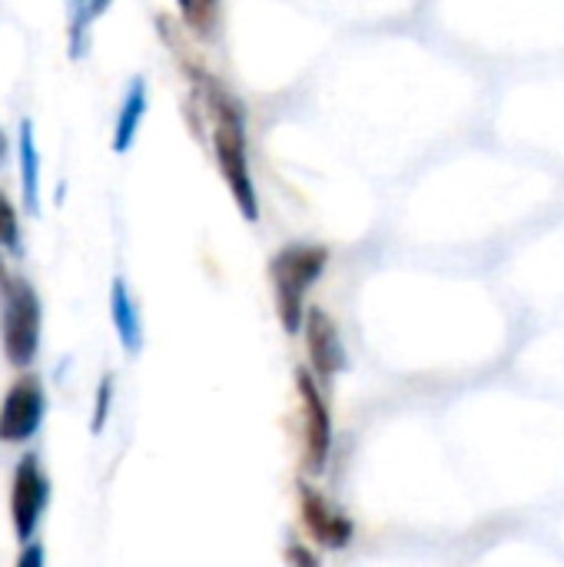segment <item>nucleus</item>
I'll return each mask as SVG.
<instances>
[{
	"instance_id": "20e7f679",
	"label": "nucleus",
	"mask_w": 564,
	"mask_h": 567,
	"mask_svg": "<svg viewBox=\"0 0 564 567\" xmlns=\"http://www.w3.org/2000/svg\"><path fill=\"white\" fill-rule=\"evenodd\" d=\"M296 395L302 405V465L309 475H322L332 455V415L316 372H296Z\"/></svg>"
},
{
	"instance_id": "423d86ee",
	"label": "nucleus",
	"mask_w": 564,
	"mask_h": 567,
	"mask_svg": "<svg viewBox=\"0 0 564 567\" xmlns=\"http://www.w3.org/2000/svg\"><path fill=\"white\" fill-rule=\"evenodd\" d=\"M296 495H299V515H302V525L309 532V538L329 551H339L352 542L356 528L349 522V515L329 502L319 488H312L309 482H299L296 485Z\"/></svg>"
},
{
	"instance_id": "0eeeda50",
	"label": "nucleus",
	"mask_w": 564,
	"mask_h": 567,
	"mask_svg": "<svg viewBox=\"0 0 564 567\" xmlns=\"http://www.w3.org/2000/svg\"><path fill=\"white\" fill-rule=\"evenodd\" d=\"M47 415V395L37 379H20L0 405V442H30Z\"/></svg>"
},
{
	"instance_id": "f257e3e1",
	"label": "nucleus",
	"mask_w": 564,
	"mask_h": 567,
	"mask_svg": "<svg viewBox=\"0 0 564 567\" xmlns=\"http://www.w3.org/2000/svg\"><path fill=\"white\" fill-rule=\"evenodd\" d=\"M206 106L213 120V156L219 163V173L226 179V189L243 213L246 223L259 219V193L249 173V156H246V113L229 96L219 83L206 80Z\"/></svg>"
},
{
	"instance_id": "f8f14e48",
	"label": "nucleus",
	"mask_w": 564,
	"mask_h": 567,
	"mask_svg": "<svg viewBox=\"0 0 564 567\" xmlns=\"http://www.w3.org/2000/svg\"><path fill=\"white\" fill-rule=\"evenodd\" d=\"M93 7L90 0H73V10H70V56L80 60L86 53V33H90V20H93Z\"/></svg>"
},
{
	"instance_id": "f3484780",
	"label": "nucleus",
	"mask_w": 564,
	"mask_h": 567,
	"mask_svg": "<svg viewBox=\"0 0 564 567\" xmlns=\"http://www.w3.org/2000/svg\"><path fill=\"white\" fill-rule=\"evenodd\" d=\"M286 561H296V565H306V567H316V558L306 551V548H299V545H289V551H286Z\"/></svg>"
},
{
	"instance_id": "f03ea898",
	"label": "nucleus",
	"mask_w": 564,
	"mask_h": 567,
	"mask_svg": "<svg viewBox=\"0 0 564 567\" xmlns=\"http://www.w3.org/2000/svg\"><path fill=\"white\" fill-rule=\"evenodd\" d=\"M329 266V249L316 243L283 246L269 262V282L276 299V316L286 336H296L306 322V296L322 279Z\"/></svg>"
},
{
	"instance_id": "4468645a",
	"label": "nucleus",
	"mask_w": 564,
	"mask_h": 567,
	"mask_svg": "<svg viewBox=\"0 0 564 567\" xmlns=\"http://www.w3.org/2000/svg\"><path fill=\"white\" fill-rule=\"evenodd\" d=\"M183 10L186 27H193L196 33H209L213 30V13H216V0H176Z\"/></svg>"
},
{
	"instance_id": "6e6552de",
	"label": "nucleus",
	"mask_w": 564,
	"mask_h": 567,
	"mask_svg": "<svg viewBox=\"0 0 564 567\" xmlns=\"http://www.w3.org/2000/svg\"><path fill=\"white\" fill-rule=\"evenodd\" d=\"M302 332H306L309 369L316 372V379L329 382V379L342 375L349 365V355H346V346H342V336H339V326L332 322V316L326 309H309Z\"/></svg>"
},
{
	"instance_id": "1a4fd4ad",
	"label": "nucleus",
	"mask_w": 564,
	"mask_h": 567,
	"mask_svg": "<svg viewBox=\"0 0 564 567\" xmlns=\"http://www.w3.org/2000/svg\"><path fill=\"white\" fill-rule=\"evenodd\" d=\"M110 319H113V329H116V339H120L123 352L140 355V349H143V322H140V309H136L123 276H116L113 286H110Z\"/></svg>"
},
{
	"instance_id": "a211bd4d",
	"label": "nucleus",
	"mask_w": 564,
	"mask_h": 567,
	"mask_svg": "<svg viewBox=\"0 0 564 567\" xmlns=\"http://www.w3.org/2000/svg\"><path fill=\"white\" fill-rule=\"evenodd\" d=\"M7 153H10V143H7V133L0 130V166L7 163Z\"/></svg>"
},
{
	"instance_id": "dca6fc26",
	"label": "nucleus",
	"mask_w": 564,
	"mask_h": 567,
	"mask_svg": "<svg viewBox=\"0 0 564 567\" xmlns=\"http://www.w3.org/2000/svg\"><path fill=\"white\" fill-rule=\"evenodd\" d=\"M47 561V555H43V545H37V542H27V548H23V555H20V567H43Z\"/></svg>"
},
{
	"instance_id": "9b49d317",
	"label": "nucleus",
	"mask_w": 564,
	"mask_h": 567,
	"mask_svg": "<svg viewBox=\"0 0 564 567\" xmlns=\"http://www.w3.org/2000/svg\"><path fill=\"white\" fill-rule=\"evenodd\" d=\"M17 156H20V183H23V206L30 216L40 213V153H37V140H33V123L23 120L20 123V143H17Z\"/></svg>"
},
{
	"instance_id": "2eb2a0df",
	"label": "nucleus",
	"mask_w": 564,
	"mask_h": 567,
	"mask_svg": "<svg viewBox=\"0 0 564 567\" xmlns=\"http://www.w3.org/2000/svg\"><path fill=\"white\" fill-rule=\"evenodd\" d=\"M110 405H113V375H103L100 379V389H96V402H93V419H90V432L93 435H100L106 429Z\"/></svg>"
},
{
	"instance_id": "6ab92c4d",
	"label": "nucleus",
	"mask_w": 564,
	"mask_h": 567,
	"mask_svg": "<svg viewBox=\"0 0 564 567\" xmlns=\"http://www.w3.org/2000/svg\"><path fill=\"white\" fill-rule=\"evenodd\" d=\"M90 7H93V13L100 17V13H103V10L110 7V0H90Z\"/></svg>"
},
{
	"instance_id": "7ed1b4c3",
	"label": "nucleus",
	"mask_w": 564,
	"mask_h": 567,
	"mask_svg": "<svg viewBox=\"0 0 564 567\" xmlns=\"http://www.w3.org/2000/svg\"><path fill=\"white\" fill-rule=\"evenodd\" d=\"M0 339L7 362L17 369H27L37 352H40V329H43V312H40V296L27 279H7L0 286Z\"/></svg>"
},
{
	"instance_id": "9d476101",
	"label": "nucleus",
	"mask_w": 564,
	"mask_h": 567,
	"mask_svg": "<svg viewBox=\"0 0 564 567\" xmlns=\"http://www.w3.org/2000/svg\"><path fill=\"white\" fill-rule=\"evenodd\" d=\"M146 80L143 76H133L130 80V90H126V100L120 106V116H116V130H113V150L116 153H126L140 133V123L146 116Z\"/></svg>"
},
{
	"instance_id": "39448f33",
	"label": "nucleus",
	"mask_w": 564,
	"mask_h": 567,
	"mask_svg": "<svg viewBox=\"0 0 564 567\" xmlns=\"http://www.w3.org/2000/svg\"><path fill=\"white\" fill-rule=\"evenodd\" d=\"M47 498H50V485H47V475L40 472L37 455H23L13 472V488H10V518H13L17 542L23 545L33 542Z\"/></svg>"
},
{
	"instance_id": "ddd939ff",
	"label": "nucleus",
	"mask_w": 564,
	"mask_h": 567,
	"mask_svg": "<svg viewBox=\"0 0 564 567\" xmlns=\"http://www.w3.org/2000/svg\"><path fill=\"white\" fill-rule=\"evenodd\" d=\"M0 249L20 256L23 252V239H20V226H17V209L10 206V199L0 193Z\"/></svg>"
}]
</instances>
